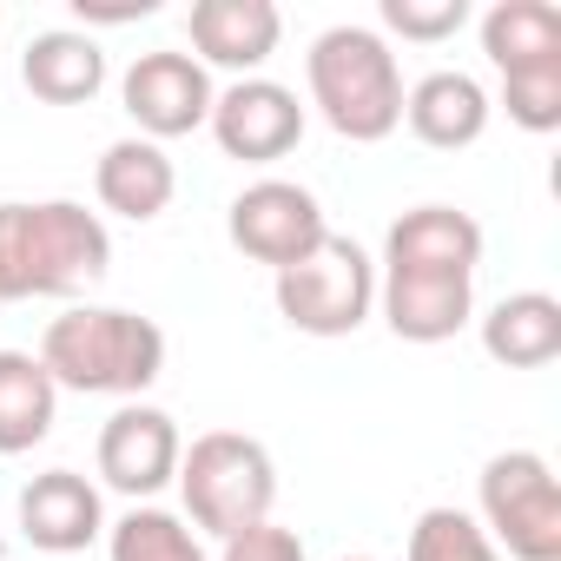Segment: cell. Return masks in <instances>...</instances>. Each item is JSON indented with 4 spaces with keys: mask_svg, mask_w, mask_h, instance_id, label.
<instances>
[{
    "mask_svg": "<svg viewBox=\"0 0 561 561\" xmlns=\"http://www.w3.org/2000/svg\"><path fill=\"white\" fill-rule=\"evenodd\" d=\"M225 231H231V244H238L251 264L291 271V264H305V257L331 238V218H324V205H318L311 185L257 179V185H244V192L231 198Z\"/></svg>",
    "mask_w": 561,
    "mask_h": 561,
    "instance_id": "cell-7",
    "label": "cell"
},
{
    "mask_svg": "<svg viewBox=\"0 0 561 561\" xmlns=\"http://www.w3.org/2000/svg\"><path fill=\"white\" fill-rule=\"evenodd\" d=\"M403 561H502V548L482 535L476 515L462 508H423L410 528V554Z\"/></svg>",
    "mask_w": 561,
    "mask_h": 561,
    "instance_id": "cell-22",
    "label": "cell"
},
{
    "mask_svg": "<svg viewBox=\"0 0 561 561\" xmlns=\"http://www.w3.org/2000/svg\"><path fill=\"white\" fill-rule=\"evenodd\" d=\"M489 113H495V100L482 93V80H476V73H456V67L423 73V80L403 93V126H410L423 146H436V152L476 146V139L489 133Z\"/></svg>",
    "mask_w": 561,
    "mask_h": 561,
    "instance_id": "cell-15",
    "label": "cell"
},
{
    "mask_svg": "<svg viewBox=\"0 0 561 561\" xmlns=\"http://www.w3.org/2000/svg\"><path fill=\"white\" fill-rule=\"evenodd\" d=\"M482 535L515 561H561V489L541 449H502L476 476Z\"/></svg>",
    "mask_w": 561,
    "mask_h": 561,
    "instance_id": "cell-5",
    "label": "cell"
},
{
    "mask_svg": "<svg viewBox=\"0 0 561 561\" xmlns=\"http://www.w3.org/2000/svg\"><path fill=\"white\" fill-rule=\"evenodd\" d=\"M218 561H311V554H305L298 528H277V522H251V528L225 535Z\"/></svg>",
    "mask_w": 561,
    "mask_h": 561,
    "instance_id": "cell-25",
    "label": "cell"
},
{
    "mask_svg": "<svg viewBox=\"0 0 561 561\" xmlns=\"http://www.w3.org/2000/svg\"><path fill=\"white\" fill-rule=\"evenodd\" d=\"M21 80H27V93L47 100V106H87V100L106 87V54H100L93 34L54 27V34H34V41H27Z\"/></svg>",
    "mask_w": 561,
    "mask_h": 561,
    "instance_id": "cell-17",
    "label": "cell"
},
{
    "mask_svg": "<svg viewBox=\"0 0 561 561\" xmlns=\"http://www.w3.org/2000/svg\"><path fill=\"white\" fill-rule=\"evenodd\" d=\"M482 264V225L456 205H416L383 238V271H423V277H476Z\"/></svg>",
    "mask_w": 561,
    "mask_h": 561,
    "instance_id": "cell-13",
    "label": "cell"
},
{
    "mask_svg": "<svg viewBox=\"0 0 561 561\" xmlns=\"http://www.w3.org/2000/svg\"><path fill=\"white\" fill-rule=\"evenodd\" d=\"M179 456H185L179 423L165 410H152V403H126V410H113L100 423V482L133 495V502L179 482Z\"/></svg>",
    "mask_w": 561,
    "mask_h": 561,
    "instance_id": "cell-10",
    "label": "cell"
},
{
    "mask_svg": "<svg viewBox=\"0 0 561 561\" xmlns=\"http://www.w3.org/2000/svg\"><path fill=\"white\" fill-rule=\"evenodd\" d=\"M106 554L113 561H211L198 528H185L172 508H126L106 528Z\"/></svg>",
    "mask_w": 561,
    "mask_h": 561,
    "instance_id": "cell-21",
    "label": "cell"
},
{
    "mask_svg": "<svg viewBox=\"0 0 561 561\" xmlns=\"http://www.w3.org/2000/svg\"><path fill=\"white\" fill-rule=\"evenodd\" d=\"M21 535L41 554H80L106 535V502L80 469H47L21 489Z\"/></svg>",
    "mask_w": 561,
    "mask_h": 561,
    "instance_id": "cell-12",
    "label": "cell"
},
{
    "mask_svg": "<svg viewBox=\"0 0 561 561\" xmlns=\"http://www.w3.org/2000/svg\"><path fill=\"white\" fill-rule=\"evenodd\" d=\"M80 21H100V27H119V21H146L152 0H73Z\"/></svg>",
    "mask_w": 561,
    "mask_h": 561,
    "instance_id": "cell-26",
    "label": "cell"
},
{
    "mask_svg": "<svg viewBox=\"0 0 561 561\" xmlns=\"http://www.w3.org/2000/svg\"><path fill=\"white\" fill-rule=\"evenodd\" d=\"M502 106L522 133H554L561 126V60L528 67V73H502Z\"/></svg>",
    "mask_w": 561,
    "mask_h": 561,
    "instance_id": "cell-23",
    "label": "cell"
},
{
    "mask_svg": "<svg viewBox=\"0 0 561 561\" xmlns=\"http://www.w3.org/2000/svg\"><path fill=\"white\" fill-rule=\"evenodd\" d=\"M377 14H383V27H390V34L436 47V41H449V34H462V27H469V0H383Z\"/></svg>",
    "mask_w": 561,
    "mask_h": 561,
    "instance_id": "cell-24",
    "label": "cell"
},
{
    "mask_svg": "<svg viewBox=\"0 0 561 561\" xmlns=\"http://www.w3.org/2000/svg\"><path fill=\"white\" fill-rule=\"evenodd\" d=\"M482 54L495 73H528L561 60V8L548 0H495L482 14Z\"/></svg>",
    "mask_w": 561,
    "mask_h": 561,
    "instance_id": "cell-19",
    "label": "cell"
},
{
    "mask_svg": "<svg viewBox=\"0 0 561 561\" xmlns=\"http://www.w3.org/2000/svg\"><path fill=\"white\" fill-rule=\"evenodd\" d=\"M311 106L351 146H377L403 126V67L377 27H331L305 54Z\"/></svg>",
    "mask_w": 561,
    "mask_h": 561,
    "instance_id": "cell-3",
    "label": "cell"
},
{
    "mask_svg": "<svg viewBox=\"0 0 561 561\" xmlns=\"http://www.w3.org/2000/svg\"><path fill=\"white\" fill-rule=\"evenodd\" d=\"M482 351L502 370H541L561 357V305L548 291H515L482 318Z\"/></svg>",
    "mask_w": 561,
    "mask_h": 561,
    "instance_id": "cell-18",
    "label": "cell"
},
{
    "mask_svg": "<svg viewBox=\"0 0 561 561\" xmlns=\"http://www.w3.org/2000/svg\"><path fill=\"white\" fill-rule=\"evenodd\" d=\"M60 390L27 351H0V456H27L34 443L54 436Z\"/></svg>",
    "mask_w": 561,
    "mask_h": 561,
    "instance_id": "cell-20",
    "label": "cell"
},
{
    "mask_svg": "<svg viewBox=\"0 0 561 561\" xmlns=\"http://www.w3.org/2000/svg\"><path fill=\"white\" fill-rule=\"evenodd\" d=\"M211 139L225 159L238 165H271V159H285L298 139H305V106L291 87H277V80H231L218 100H211Z\"/></svg>",
    "mask_w": 561,
    "mask_h": 561,
    "instance_id": "cell-9",
    "label": "cell"
},
{
    "mask_svg": "<svg viewBox=\"0 0 561 561\" xmlns=\"http://www.w3.org/2000/svg\"><path fill=\"white\" fill-rule=\"evenodd\" d=\"M179 495H185V515L192 528L205 535H238L251 522H271V502H277V462L257 436H238V430H205L185 456H179Z\"/></svg>",
    "mask_w": 561,
    "mask_h": 561,
    "instance_id": "cell-4",
    "label": "cell"
},
{
    "mask_svg": "<svg viewBox=\"0 0 561 561\" xmlns=\"http://www.w3.org/2000/svg\"><path fill=\"white\" fill-rule=\"evenodd\" d=\"M113 271V238L80 198L0 205V298H73Z\"/></svg>",
    "mask_w": 561,
    "mask_h": 561,
    "instance_id": "cell-1",
    "label": "cell"
},
{
    "mask_svg": "<svg viewBox=\"0 0 561 561\" xmlns=\"http://www.w3.org/2000/svg\"><path fill=\"white\" fill-rule=\"evenodd\" d=\"M93 192H100V205H106V211H119V218L146 225V218H159V211L172 205L179 172H172L165 146H152V139H113V146L100 152Z\"/></svg>",
    "mask_w": 561,
    "mask_h": 561,
    "instance_id": "cell-16",
    "label": "cell"
},
{
    "mask_svg": "<svg viewBox=\"0 0 561 561\" xmlns=\"http://www.w3.org/2000/svg\"><path fill=\"white\" fill-rule=\"evenodd\" d=\"M119 100H126V113H133V126H139V139H185V133H198L205 119H211V73L192 60V54H179V47H159V54H139L133 67H126V80H119Z\"/></svg>",
    "mask_w": 561,
    "mask_h": 561,
    "instance_id": "cell-8",
    "label": "cell"
},
{
    "mask_svg": "<svg viewBox=\"0 0 561 561\" xmlns=\"http://www.w3.org/2000/svg\"><path fill=\"white\" fill-rule=\"evenodd\" d=\"M41 370L54 377V390H80V397H139L159 383L165 370V331L139 311H113V305H80L60 311L41 337Z\"/></svg>",
    "mask_w": 561,
    "mask_h": 561,
    "instance_id": "cell-2",
    "label": "cell"
},
{
    "mask_svg": "<svg viewBox=\"0 0 561 561\" xmlns=\"http://www.w3.org/2000/svg\"><path fill=\"white\" fill-rule=\"evenodd\" d=\"M377 311L403 344H449L476 318V277H423V271H383Z\"/></svg>",
    "mask_w": 561,
    "mask_h": 561,
    "instance_id": "cell-14",
    "label": "cell"
},
{
    "mask_svg": "<svg viewBox=\"0 0 561 561\" xmlns=\"http://www.w3.org/2000/svg\"><path fill=\"white\" fill-rule=\"evenodd\" d=\"M344 561H370V554H344Z\"/></svg>",
    "mask_w": 561,
    "mask_h": 561,
    "instance_id": "cell-27",
    "label": "cell"
},
{
    "mask_svg": "<svg viewBox=\"0 0 561 561\" xmlns=\"http://www.w3.org/2000/svg\"><path fill=\"white\" fill-rule=\"evenodd\" d=\"M277 311L305 337H351L377 311V264L357 238H324L305 264L277 271Z\"/></svg>",
    "mask_w": 561,
    "mask_h": 561,
    "instance_id": "cell-6",
    "label": "cell"
},
{
    "mask_svg": "<svg viewBox=\"0 0 561 561\" xmlns=\"http://www.w3.org/2000/svg\"><path fill=\"white\" fill-rule=\"evenodd\" d=\"M277 41H285V14L271 0H192V60L205 73L225 67L238 80H257Z\"/></svg>",
    "mask_w": 561,
    "mask_h": 561,
    "instance_id": "cell-11",
    "label": "cell"
}]
</instances>
